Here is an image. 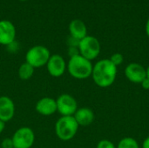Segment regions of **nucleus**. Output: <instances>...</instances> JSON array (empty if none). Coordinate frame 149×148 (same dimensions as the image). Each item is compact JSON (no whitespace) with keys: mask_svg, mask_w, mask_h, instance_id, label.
I'll use <instances>...</instances> for the list:
<instances>
[{"mask_svg":"<svg viewBox=\"0 0 149 148\" xmlns=\"http://www.w3.org/2000/svg\"><path fill=\"white\" fill-rule=\"evenodd\" d=\"M34 72H35V68L31 66L30 64L24 62L18 67L17 75L21 80H29L30 79L32 78Z\"/></svg>","mask_w":149,"mask_h":148,"instance_id":"nucleus-15","label":"nucleus"},{"mask_svg":"<svg viewBox=\"0 0 149 148\" xmlns=\"http://www.w3.org/2000/svg\"><path fill=\"white\" fill-rule=\"evenodd\" d=\"M109 59H110V61H111L114 65H116L117 67H118L119 65H120L122 64V62L124 61L123 55H122L121 53H119V52L113 53V54L111 56V58H110Z\"/></svg>","mask_w":149,"mask_h":148,"instance_id":"nucleus-17","label":"nucleus"},{"mask_svg":"<svg viewBox=\"0 0 149 148\" xmlns=\"http://www.w3.org/2000/svg\"><path fill=\"white\" fill-rule=\"evenodd\" d=\"M66 63L64 58L59 54L51 55L47 64L46 68L48 73L54 78L61 77L66 71Z\"/></svg>","mask_w":149,"mask_h":148,"instance_id":"nucleus-8","label":"nucleus"},{"mask_svg":"<svg viewBox=\"0 0 149 148\" xmlns=\"http://www.w3.org/2000/svg\"><path fill=\"white\" fill-rule=\"evenodd\" d=\"M117 76V66L110 59L105 58L98 61L93 67L92 78L94 83L101 88L111 86Z\"/></svg>","mask_w":149,"mask_h":148,"instance_id":"nucleus-1","label":"nucleus"},{"mask_svg":"<svg viewBox=\"0 0 149 148\" xmlns=\"http://www.w3.org/2000/svg\"><path fill=\"white\" fill-rule=\"evenodd\" d=\"M1 147L2 148H14L13 141L11 138H5L1 142Z\"/></svg>","mask_w":149,"mask_h":148,"instance_id":"nucleus-19","label":"nucleus"},{"mask_svg":"<svg viewBox=\"0 0 149 148\" xmlns=\"http://www.w3.org/2000/svg\"><path fill=\"white\" fill-rule=\"evenodd\" d=\"M69 31L71 37L79 41L87 36V28L85 23L80 19H73L71 21L69 24Z\"/></svg>","mask_w":149,"mask_h":148,"instance_id":"nucleus-14","label":"nucleus"},{"mask_svg":"<svg viewBox=\"0 0 149 148\" xmlns=\"http://www.w3.org/2000/svg\"><path fill=\"white\" fill-rule=\"evenodd\" d=\"M15 115V104L8 96H0V120L6 123Z\"/></svg>","mask_w":149,"mask_h":148,"instance_id":"nucleus-12","label":"nucleus"},{"mask_svg":"<svg viewBox=\"0 0 149 148\" xmlns=\"http://www.w3.org/2000/svg\"><path fill=\"white\" fill-rule=\"evenodd\" d=\"M96 148H116L114 144L108 140H102L97 144Z\"/></svg>","mask_w":149,"mask_h":148,"instance_id":"nucleus-18","label":"nucleus"},{"mask_svg":"<svg viewBox=\"0 0 149 148\" xmlns=\"http://www.w3.org/2000/svg\"><path fill=\"white\" fill-rule=\"evenodd\" d=\"M116 148H140V147L135 139L131 137H126L120 140Z\"/></svg>","mask_w":149,"mask_h":148,"instance_id":"nucleus-16","label":"nucleus"},{"mask_svg":"<svg viewBox=\"0 0 149 148\" xmlns=\"http://www.w3.org/2000/svg\"><path fill=\"white\" fill-rule=\"evenodd\" d=\"M35 109L37 113L43 116H52L57 112L56 99L51 97H44L38 100Z\"/></svg>","mask_w":149,"mask_h":148,"instance_id":"nucleus-11","label":"nucleus"},{"mask_svg":"<svg viewBox=\"0 0 149 148\" xmlns=\"http://www.w3.org/2000/svg\"><path fill=\"white\" fill-rule=\"evenodd\" d=\"M50 57L51 52L47 47L44 45H35L27 51L25 54V62L35 69L40 68L46 65Z\"/></svg>","mask_w":149,"mask_h":148,"instance_id":"nucleus-4","label":"nucleus"},{"mask_svg":"<svg viewBox=\"0 0 149 148\" xmlns=\"http://www.w3.org/2000/svg\"><path fill=\"white\" fill-rule=\"evenodd\" d=\"M16 38L15 25L9 20H0V44L10 45Z\"/></svg>","mask_w":149,"mask_h":148,"instance_id":"nucleus-10","label":"nucleus"},{"mask_svg":"<svg viewBox=\"0 0 149 148\" xmlns=\"http://www.w3.org/2000/svg\"><path fill=\"white\" fill-rule=\"evenodd\" d=\"M125 76L132 83L141 84L147 78V69L139 63H131L125 68Z\"/></svg>","mask_w":149,"mask_h":148,"instance_id":"nucleus-9","label":"nucleus"},{"mask_svg":"<svg viewBox=\"0 0 149 148\" xmlns=\"http://www.w3.org/2000/svg\"><path fill=\"white\" fill-rule=\"evenodd\" d=\"M14 148H31L35 142V133L28 126L18 128L11 137Z\"/></svg>","mask_w":149,"mask_h":148,"instance_id":"nucleus-6","label":"nucleus"},{"mask_svg":"<svg viewBox=\"0 0 149 148\" xmlns=\"http://www.w3.org/2000/svg\"><path fill=\"white\" fill-rule=\"evenodd\" d=\"M147 78L149 79V66L147 68Z\"/></svg>","mask_w":149,"mask_h":148,"instance_id":"nucleus-24","label":"nucleus"},{"mask_svg":"<svg viewBox=\"0 0 149 148\" xmlns=\"http://www.w3.org/2000/svg\"><path fill=\"white\" fill-rule=\"evenodd\" d=\"M141 87L143 88V89H145V90H149V79L148 78H146L141 83Z\"/></svg>","mask_w":149,"mask_h":148,"instance_id":"nucleus-20","label":"nucleus"},{"mask_svg":"<svg viewBox=\"0 0 149 148\" xmlns=\"http://www.w3.org/2000/svg\"><path fill=\"white\" fill-rule=\"evenodd\" d=\"M142 148H149V136L145 139L142 144Z\"/></svg>","mask_w":149,"mask_h":148,"instance_id":"nucleus-21","label":"nucleus"},{"mask_svg":"<svg viewBox=\"0 0 149 148\" xmlns=\"http://www.w3.org/2000/svg\"><path fill=\"white\" fill-rule=\"evenodd\" d=\"M78 50L82 57L92 61L100 55V44L95 37L87 35L83 39L79 40Z\"/></svg>","mask_w":149,"mask_h":148,"instance_id":"nucleus-5","label":"nucleus"},{"mask_svg":"<svg viewBox=\"0 0 149 148\" xmlns=\"http://www.w3.org/2000/svg\"><path fill=\"white\" fill-rule=\"evenodd\" d=\"M146 32H147V34H148L149 38V18L148 22H147V24H146Z\"/></svg>","mask_w":149,"mask_h":148,"instance_id":"nucleus-23","label":"nucleus"},{"mask_svg":"<svg viewBox=\"0 0 149 148\" xmlns=\"http://www.w3.org/2000/svg\"><path fill=\"white\" fill-rule=\"evenodd\" d=\"M4 128H5V123L3 122L2 120H0V134L3 132Z\"/></svg>","mask_w":149,"mask_h":148,"instance_id":"nucleus-22","label":"nucleus"},{"mask_svg":"<svg viewBox=\"0 0 149 148\" xmlns=\"http://www.w3.org/2000/svg\"><path fill=\"white\" fill-rule=\"evenodd\" d=\"M93 64L80 54L72 56L66 65L69 74L76 79H86L92 76Z\"/></svg>","mask_w":149,"mask_h":148,"instance_id":"nucleus-2","label":"nucleus"},{"mask_svg":"<svg viewBox=\"0 0 149 148\" xmlns=\"http://www.w3.org/2000/svg\"><path fill=\"white\" fill-rule=\"evenodd\" d=\"M57 102V112L61 116H73L78 110L77 100L70 94L64 93L58 97Z\"/></svg>","mask_w":149,"mask_h":148,"instance_id":"nucleus-7","label":"nucleus"},{"mask_svg":"<svg viewBox=\"0 0 149 148\" xmlns=\"http://www.w3.org/2000/svg\"><path fill=\"white\" fill-rule=\"evenodd\" d=\"M79 127L73 116H61L55 124V133L60 140L68 141L75 137Z\"/></svg>","mask_w":149,"mask_h":148,"instance_id":"nucleus-3","label":"nucleus"},{"mask_svg":"<svg viewBox=\"0 0 149 148\" xmlns=\"http://www.w3.org/2000/svg\"><path fill=\"white\" fill-rule=\"evenodd\" d=\"M19 1H23L24 2V1H27V0H19Z\"/></svg>","mask_w":149,"mask_h":148,"instance_id":"nucleus-25","label":"nucleus"},{"mask_svg":"<svg viewBox=\"0 0 149 148\" xmlns=\"http://www.w3.org/2000/svg\"><path fill=\"white\" fill-rule=\"evenodd\" d=\"M76 122L79 126H88L94 121V113L92 109L87 107L78 108L73 115Z\"/></svg>","mask_w":149,"mask_h":148,"instance_id":"nucleus-13","label":"nucleus"}]
</instances>
